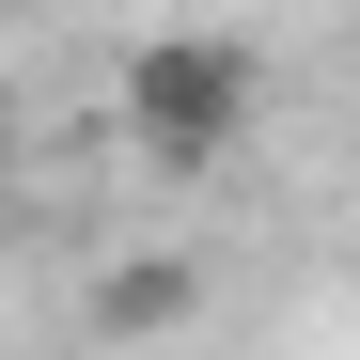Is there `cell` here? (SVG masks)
Segmentation results:
<instances>
[{
	"label": "cell",
	"mask_w": 360,
	"mask_h": 360,
	"mask_svg": "<svg viewBox=\"0 0 360 360\" xmlns=\"http://www.w3.org/2000/svg\"><path fill=\"white\" fill-rule=\"evenodd\" d=\"M0 157H16V126H0Z\"/></svg>",
	"instance_id": "obj_3"
},
{
	"label": "cell",
	"mask_w": 360,
	"mask_h": 360,
	"mask_svg": "<svg viewBox=\"0 0 360 360\" xmlns=\"http://www.w3.org/2000/svg\"><path fill=\"white\" fill-rule=\"evenodd\" d=\"M110 126H126L141 172H219V157H251V126H266V63L235 32H141L126 79H110Z\"/></svg>",
	"instance_id": "obj_1"
},
{
	"label": "cell",
	"mask_w": 360,
	"mask_h": 360,
	"mask_svg": "<svg viewBox=\"0 0 360 360\" xmlns=\"http://www.w3.org/2000/svg\"><path fill=\"white\" fill-rule=\"evenodd\" d=\"M188 314H204V266L188 251H126V266L94 282V329L110 345H157V329H188Z\"/></svg>",
	"instance_id": "obj_2"
}]
</instances>
